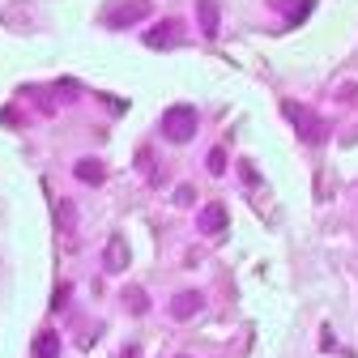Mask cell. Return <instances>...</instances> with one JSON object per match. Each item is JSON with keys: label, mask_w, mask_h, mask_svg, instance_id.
<instances>
[{"label": "cell", "mask_w": 358, "mask_h": 358, "mask_svg": "<svg viewBox=\"0 0 358 358\" xmlns=\"http://www.w3.org/2000/svg\"><path fill=\"white\" fill-rule=\"evenodd\" d=\"M192 132H196V111H192L188 103L162 111V137H166V141L184 145V141H192Z\"/></svg>", "instance_id": "1"}, {"label": "cell", "mask_w": 358, "mask_h": 358, "mask_svg": "<svg viewBox=\"0 0 358 358\" xmlns=\"http://www.w3.org/2000/svg\"><path fill=\"white\" fill-rule=\"evenodd\" d=\"M282 115L299 128V137H303L307 145H320V141H324V124H320V115H311L303 103H282Z\"/></svg>", "instance_id": "2"}, {"label": "cell", "mask_w": 358, "mask_h": 358, "mask_svg": "<svg viewBox=\"0 0 358 358\" xmlns=\"http://www.w3.org/2000/svg\"><path fill=\"white\" fill-rule=\"evenodd\" d=\"M145 17H150V0H120V5H111V9L103 13L107 30H128V26H137V22H145Z\"/></svg>", "instance_id": "3"}, {"label": "cell", "mask_w": 358, "mask_h": 358, "mask_svg": "<svg viewBox=\"0 0 358 358\" xmlns=\"http://www.w3.org/2000/svg\"><path fill=\"white\" fill-rule=\"evenodd\" d=\"M227 205L222 201H209L205 209H201V235H209V239H217V235H227Z\"/></svg>", "instance_id": "4"}, {"label": "cell", "mask_w": 358, "mask_h": 358, "mask_svg": "<svg viewBox=\"0 0 358 358\" xmlns=\"http://www.w3.org/2000/svg\"><path fill=\"white\" fill-rule=\"evenodd\" d=\"M103 268H107V273H124V268H128V243H124V235H111V239H107V248H103Z\"/></svg>", "instance_id": "5"}, {"label": "cell", "mask_w": 358, "mask_h": 358, "mask_svg": "<svg viewBox=\"0 0 358 358\" xmlns=\"http://www.w3.org/2000/svg\"><path fill=\"white\" fill-rule=\"evenodd\" d=\"M201 303H205V299H201L196 290H184V294L171 299V316H175V320H192L196 311H201Z\"/></svg>", "instance_id": "6"}, {"label": "cell", "mask_w": 358, "mask_h": 358, "mask_svg": "<svg viewBox=\"0 0 358 358\" xmlns=\"http://www.w3.org/2000/svg\"><path fill=\"white\" fill-rule=\"evenodd\" d=\"M73 175L81 179V184H90V188H99L103 179H107V171H103V162H99V158H81V162L73 166Z\"/></svg>", "instance_id": "7"}, {"label": "cell", "mask_w": 358, "mask_h": 358, "mask_svg": "<svg viewBox=\"0 0 358 358\" xmlns=\"http://www.w3.org/2000/svg\"><path fill=\"white\" fill-rule=\"evenodd\" d=\"M179 22H162V26H154V30H145V43L150 48H171V43H179Z\"/></svg>", "instance_id": "8"}, {"label": "cell", "mask_w": 358, "mask_h": 358, "mask_svg": "<svg viewBox=\"0 0 358 358\" xmlns=\"http://www.w3.org/2000/svg\"><path fill=\"white\" fill-rule=\"evenodd\" d=\"M196 22L209 38L217 34V0H196Z\"/></svg>", "instance_id": "9"}, {"label": "cell", "mask_w": 358, "mask_h": 358, "mask_svg": "<svg viewBox=\"0 0 358 358\" xmlns=\"http://www.w3.org/2000/svg\"><path fill=\"white\" fill-rule=\"evenodd\" d=\"M56 227H60V235L77 231V205L73 201H56Z\"/></svg>", "instance_id": "10"}, {"label": "cell", "mask_w": 358, "mask_h": 358, "mask_svg": "<svg viewBox=\"0 0 358 358\" xmlns=\"http://www.w3.org/2000/svg\"><path fill=\"white\" fill-rule=\"evenodd\" d=\"M34 358H60V337L56 333H38L34 337Z\"/></svg>", "instance_id": "11"}, {"label": "cell", "mask_w": 358, "mask_h": 358, "mask_svg": "<svg viewBox=\"0 0 358 358\" xmlns=\"http://www.w3.org/2000/svg\"><path fill=\"white\" fill-rule=\"evenodd\" d=\"M124 303H128L132 316H145V311H150V299H145L141 286H128V290H124Z\"/></svg>", "instance_id": "12"}, {"label": "cell", "mask_w": 358, "mask_h": 358, "mask_svg": "<svg viewBox=\"0 0 358 358\" xmlns=\"http://www.w3.org/2000/svg\"><path fill=\"white\" fill-rule=\"evenodd\" d=\"M222 171H227V150L213 145V150H209V175H222Z\"/></svg>", "instance_id": "13"}, {"label": "cell", "mask_w": 358, "mask_h": 358, "mask_svg": "<svg viewBox=\"0 0 358 358\" xmlns=\"http://www.w3.org/2000/svg\"><path fill=\"white\" fill-rule=\"evenodd\" d=\"M69 294H73V286H69V282H60V286H56V294H52V307L60 311V307L69 303Z\"/></svg>", "instance_id": "14"}, {"label": "cell", "mask_w": 358, "mask_h": 358, "mask_svg": "<svg viewBox=\"0 0 358 358\" xmlns=\"http://www.w3.org/2000/svg\"><path fill=\"white\" fill-rule=\"evenodd\" d=\"M192 201H196L192 184H179V188H175V205H192Z\"/></svg>", "instance_id": "15"}, {"label": "cell", "mask_w": 358, "mask_h": 358, "mask_svg": "<svg viewBox=\"0 0 358 358\" xmlns=\"http://www.w3.org/2000/svg\"><path fill=\"white\" fill-rule=\"evenodd\" d=\"M120 358H141V350H137V345H124V350H120Z\"/></svg>", "instance_id": "16"}, {"label": "cell", "mask_w": 358, "mask_h": 358, "mask_svg": "<svg viewBox=\"0 0 358 358\" xmlns=\"http://www.w3.org/2000/svg\"><path fill=\"white\" fill-rule=\"evenodd\" d=\"M179 358H188V354H179Z\"/></svg>", "instance_id": "17"}]
</instances>
